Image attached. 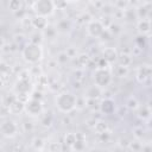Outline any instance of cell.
<instances>
[{
	"label": "cell",
	"mask_w": 152,
	"mask_h": 152,
	"mask_svg": "<svg viewBox=\"0 0 152 152\" xmlns=\"http://www.w3.org/2000/svg\"><path fill=\"white\" fill-rule=\"evenodd\" d=\"M64 52L68 55V57H69V58H75V57L77 56V51H76V49H75V48H72V46H70L69 49H66Z\"/></svg>",
	"instance_id": "obj_38"
},
{
	"label": "cell",
	"mask_w": 152,
	"mask_h": 152,
	"mask_svg": "<svg viewBox=\"0 0 152 152\" xmlns=\"http://www.w3.org/2000/svg\"><path fill=\"white\" fill-rule=\"evenodd\" d=\"M83 108H86V97L84 96H81V97L77 96V99H76V109L81 110Z\"/></svg>",
	"instance_id": "obj_37"
},
{
	"label": "cell",
	"mask_w": 152,
	"mask_h": 152,
	"mask_svg": "<svg viewBox=\"0 0 152 152\" xmlns=\"http://www.w3.org/2000/svg\"><path fill=\"white\" fill-rule=\"evenodd\" d=\"M131 63H132V56L129 53H124L122 52L121 55H119V57H118V64L128 68L131 65Z\"/></svg>",
	"instance_id": "obj_25"
},
{
	"label": "cell",
	"mask_w": 152,
	"mask_h": 152,
	"mask_svg": "<svg viewBox=\"0 0 152 152\" xmlns=\"http://www.w3.org/2000/svg\"><path fill=\"white\" fill-rule=\"evenodd\" d=\"M137 31L140 36H150L151 32V19L137 20Z\"/></svg>",
	"instance_id": "obj_13"
},
{
	"label": "cell",
	"mask_w": 152,
	"mask_h": 152,
	"mask_svg": "<svg viewBox=\"0 0 152 152\" xmlns=\"http://www.w3.org/2000/svg\"><path fill=\"white\" fill-rule=\"evenodd\" d=\"M5 44H6V42H5V39H4V38H2L1 36H0V49H2V46H4Z\"/></svg>",
	"instance_id": "obj_42"
},
{
	"label": "cell",
	"mask_w": 152,
	"mask_h": 152,
	"mask_svg": "<svg viewBox=\"0 0 152 152\" xmlns=\"http://www.w3.org/2000/svg\"><path fill=\"white\" fill-rule=\"evenodd\" d=\"M133 137L135 138V140L141 141L142 138H144V129H142V127H135L133 129Z\"/></svg>",
	"instance_id": "obj_35"
},
{
	"label": "cell",
	"mask_w": 152,
	"mask_h": 152,
	"mask_svg": "<svg viewBox=\"0 0 152 152\" xmlns=\"http://www.w3.org/2000/svg\"><path fill=\"white\" fill-rule=\"evenodd\" d=\"M86 148V137L82 133H76V141L72 145L71 150L75 152H82Z\"/></svg>",
	"instance_id": "obj_18"
},
{
	"label": "cell",
	"mask_w": 152,
	"mask_h": 152,
	"mask_svg": "<svg viewBox=\"0 0 152 152\" xmlns=\"http://www.w3.org/2000/svg\"><path fill=\"white\" fill-rule=\"evenodd\" d=\"M24 8V2L23 1H19V0H12L8 2V10H11L13 13L20 11Z\"/></svg>",
	"instance_id": "obj_28"
},
{
	"label": "cell",
	"mask_w": 152,
	"mask_h": 152,
	"mask_svg": "<svg viewBox=\"0 0 152 152\" xmlns=\"http://www.w3.org/2000/svg\"><path fill=\"white\" fill-rule=\"evenodd\" d=\"M44 107L43 102L40 100H34V99H28L24 103V112L28 116H39L43 114Z\"/></svg>",
	"instance_id": "obj_6"
},
{
	"label": "cell",
	"mask_w": 152,
	"mask_h": 152,
	"mask_svg": "<svg viewBox=\"0 0 152 152\" xmlns=\"http://www.w3.org/2000/svg\"><path fill=\"white\" fill-rule=\"evenodd\" d=\"M31 8L34 13V15H39V17H44L48 18L50 15H52L56 11L55 7V2L51 0H37L33 1L31 4Z\"/></svg>",
	"instance_id": "obj_3"
},
{
	"label": "cell",
	"mask_w": 152,
	"mask_h": 152,
	"mask_svg": "<svg viewBox=\"0 0 152 152\" xmlns=\"http://www.w3.org/2000/svg\"><path fill=\"white\" fill-rule=\"evenodd\" d=\"M32 146H33V148H34L36 151L39 152V151H42V150L45 148V141H44L43 138L36 137V138H33V140H32Z\"/></svg>",
	"instance_id": "obj_29"
},
{
	"label": "cell",
	"mask_w": 152,
	"mask_h": 152,
	"mask_svg": "<svg viewBox=\"0 0 152 152\" xmlns=\"http://www.w3.org/2000/svg\"><path fill=\"white\" fill-rule=\"evenodd\" d=\"M86 31H87V34L91 38H100L103 32L106 31L104 26L101 24V21L99 19H91L87 26H86Z\"/></svg>",
	"instance_id": "obj_7"
},
{
	"label": "cell",
	"mask_w": 152,
	"mask_h": 152,
	"mask_svg": "<svg viewBox=\"0 0 152 152\" xmlns=\"http://www.w3.org/2000/svg\"><path fill=\"white\" fill-rule=\"evenodd\" d=\"M55 26H56V28H57L58 32L66 33V32H69V31L71 30V27H72V21H71L69 18H63V19L58 20Z\"/></svg>",
	"instance_id": "obj_17"
},
{
	"label": "cell",
	"mask_w": 152,
	"mask_h": 152,
	"mask_svg": "<svg viewBox=\"0 0 152 152\" xmlns=\"http://www.w3.org/2000/svg\"><path fill=\"white\" fill-rule=\"evenodd\" d=\"M43 34H42V32H38V31H36V32H33L31 36H30V38H28V43H33V44H38V45H40L42 44V42H43Z\"/></svg>",
	"instance_id": "obj_31"
},
{
	"label": "cell",
	"mask_w": 152,
	"mask_h": 152,
	"mask_svg": "<svg viewBox=\"0 0 152 152\" xmlns=\"http://www.w3.org/2000/svg\"><path fill=\"white\" fill-rule=\"evenodd\" d=\"M75 59L77 61V63L81 65L80 68H83V66H87L88 63L90 62V56L88 53H80L75 57Z\"/></svg>",
	"instance_id": "obj_27"
},
{
	"label": "cell",
	"mask_w": 152,
	"mask_h": 152,
	"mask_svg": "<svg viewBox=\"0 0 152 152\" xmlns=\"http://www.w3.org/2000/svg\"><path fill=\"white\" fill-rule=\"evenodd\" d=\"M135 13H137L138 20L139 19H150L151 18V2L150 1L139 2V5L135 7Z\"/></svg>",
	"instance_id": "obj_10"
},
{
	"label": "cell",
	"mask_w": 152,
	"mask_h": 152,
	"mask_svg": "<svg viewBox=\"0 0 152 152\" xmlns=\"http://www.w3.org/2000/svg\"><path fill=\"white\" fill-rule=\"evenodd\" d=\"M18 132H19V127L17 122L13 120H5L0 125V133L6 138H13L18 134Z\"/></svg>",
	"instance_id": "obj_8"
},
{
	"label": "cell",
	"mask_w": 152,
	"mask_h": 152,
	"mask_svg": "<svg viewBox=\"0 0 152 152\" xmlns=\"http://www.w3.org/2000/svg\"><path fill=\"white\" fill-rule=\"evenodd\" d=\"M141 146H142V144H141L140 141H138V140H132V141L129 142V145H128V148L132 150L133 152H140V151H141Z\"/></svg>",
	"instance_id": "obj_34"
},
{
	"label": "cell",
	"mask_w": 152,
	"mask_h": 152,
	"mask_svg": "<svg viewBox=\"0 0 152 152\" xmlns=\"http://www.w3.org/2000/svg\"><path fill=\"white\" fill-rule=\"evenodd\" d=\"M137 112V116L142 120V121H148L151 118V108L150 106H139V108L135 110Z\"/></svg>",
	"instance_id": "obj_20"
},
{
	"label": "cell",
	"mask_w": 152,
	"mask_h": 152,
	"mask_svg": "<svg viewBox=\"0 0 152 152\" xmlns=\"http://www.w3.org/2000/svg\"><path fill=\"white\" fill-rule=\"evenodd\" d=\"M40 124H42L44 127H50V126L52 125V115H51V114L45 113V114L42 116Z\"/></svg>",
	"instance_id": "obj_33"
},
{
	"label": "cell",
	"mask_w": 152,
	"mask_h": 152,
	"mask_svg": "<svg viewBox=\"0 0 152 152\" xmlns=\"http://www.w3.org/2000/svg\"><path fill=\"white\" fill-rule=\"evenodd\" d=\"M129 72V69L127 66H124V65H120L118 64L115 68H114V75L119 78H125Z\"/></svg>",
	"instance_id": "obj_24"
},
{
	"label": "cell",
	"mask_w": 152,
	"mask_h": 152,
	"mask_svg": "<svg viewBox=\"0 0 152 152\" xmlns=\"http://www.w3.org/2000/svg\"><path fill=\"white\" fill-rule=\"evenodd\" d=\"M86 99H91V100H100L102 97V89L99 88L97 86L93 84L90 87H88L84 91V95H83Z\"/></svg>",
	"instance_id": "obj_14"
},
{
	"label": "cell",
	"mask_w": 152,
	"mask_h": 152,
	"mask_svg": "<svg viewBox=\"0 0 152 152\" xmlns=\"http://www.w3.org/2000/svg\"><path fill=\"white\" fill-rule=\"evenodd\" d=\"M8 112L12 113V114H15V115L23 113V112H24V103L20 102V101H18V100L15 99V100L8 106Z\"/></svg>",
	"instance_id": "obj_21"
},
{
	"label": "cell",
	"mask_w": 152,
	"mask_h": 152,
	"mask_svg": "<svg viewBox=\"0 0 152 152\" xmlns=\"http://www.w3.org/2000/svg\"><path fill=\"white\" fill-rule=\"evenodd\" d=\"M139 106H140V103H139V101H138V99L135 97V96H131V97H128L127 99V101H126V104H125V107H126V109L127 110H137L138 108H139Z\"/></svg>",
	"instance_id": "obj_22"
},
{
	"label": "cell",
	"mask_w": 152,
	"mask_h": 152,
	"mask_svg": "<svg viewBox=\"0 0 152 152\" xmlns=\"http://www.w3.org/2000/svg\"><path fill=\"white\" fill-rule=\"evenodd\" d=\"M70 58L68 57V55L63 51V52H59L58 55H57V58H56V62L58 63V64H65L68 61H69Z\"/></svg>",
	"instance_id": "obj_36"
},
{
	"label": "cell",
	"mask_w": 152,
	"mask_h": 152,
	"mask_svg": "<svg viewBox=\"0 0 152 152\" xmlns=\"http://www.w3.org/2000/svg\"><path fill=\"white\" fill-rule=\"evenodd\" d=\"M42 34H43V38H44V39H48V40H50V42H53V40L57 38L58 31H57V28H56L55 25L49 24V25L42 31Z\"/></svg>",
	"instance_id": "obj_16"
},
{
	"label": "cell",
	"mask_w": 152,
	"mask_h": 152,
	"mask_svg": "<svg viewBox=\"0 0 152 152\" xmlns=\"http://www.w3.org/2000/svg\"><path fill=\"white\" fill-rule=\"evenodd\" d=\"M15 94H31L32 91V86L28 81V78H19L15 83L14 87Z\"/></svg>",
	"instance_id": "obj_12"
},
{
	"label": "cell",
	"mask_w": 152,
	"mask_h": 152,
	"mask_svg": "<svg viewBox=\"0 0 152 152\" xmlns=\"http://www.w3.org/2000/svg\"><path fill=\"white\" fill-rule=\"evenodd\" d=\"M99 110L103 115H112L116 110L115 101L113 99H102L99 104Z\"/></svg>",
	"instance_id": "obj_9"
},
{
	"label": "cell",
	"mask_w": 152,
	"mask_h": 152,
	"mask_svg": "<svg viewBox=\"0 0 152 152\" xmlns=\"http://www.w3.org/2000/svg\"><path fill=\"white\" fill-rule=\"evenodd\" d=\"M75 141H76V133L69 132V133H66L64 135V145H66L69 148L72 147V145L75 144Z\"/></svg>",
	"instance_id": "obj_30"
},
{
	"label": "cell",
	"mask_w": 152,
	"mask_h": 152,
	"mask_svg": "<svg viewBox=\"0 0 152 152\" xmlns=\"http://www.w3.org/2000/svg\"><path fill=\"white\" fill-rule=\"evenodd\" d=\"M39 152H51V151H49L48 148H44V150H42V151H39Z\"/></svg>",
	"instance_id": "obj_44"
},
{
	"label": "cell",
	"mask_w": 152,
	"mask_h": 152,
	"mask_svg": "<svg viewBox=\"0 0 152 152\" xmlns=\"http://www.w3.org/2000/svg\"><path fill=\"white\" fill-rule=\"evenodd\" d=\"M152 76V68L150 64H141L135 69V80L144 87H150Z\"/></svg>",
	"instance_id": "obj_5"
},
{
	"label": "cell",
	"mask_w": 152,
	"mask_h": 152,
	"mask_svg": "<svg viewBox=\"0 0 152 152\" xmlns=\"http://www.w3.org/2000/svg\"><path fill=\"white\" fill-rule=\"evenodd\" d=\"M31 25H32V27H34L37 31L42 32V31L49 25V21H48V18L39 17V15H33V17H31Z\"/></svg>",
	"instance_id": "obj_15"
},
{
	"label": "cell",
	"mask_w": 152,
	"mask_h": 152,
	"mask_svg": "<svg viewBox=\"0 0 152 152\" xmlns=\"http://www.w3.org/2000/svg\"><path fill=\"white\" fill-rule=\"evenodd\" d=\"M76 99H77V96L74 93L62 91V93L57 94V96L55 99L56 108L64 114L71 113L74 109H76Z\"/></svg>",
	"instance_id": "obj_1"
},
{
	"label": "cell",
	"mask_w": 152,
	"mask_h": 152,
	"mask_svg": "<svg viewBox=\"0 0 152 152\" xmlns=\"http://www.w3.org/2000/svg\"><path fill=\"white\" fill-rule=\"evenodd\" d=\"M107 31L110 33L112 37H113V36H119V34L122 33V26H121L119 23L113 21V23L109 25V27L107 28Z\"/></svg>",
	"instance_id": "obj_23"
},
{
	"label": "cell",
	"mask_w": 152,
	"mask_h": 152,
	"mask_svg": "<svg viewBox=\"0 0 152 152\" xmlns=\"http://www.w3.org/2000/svg\"><path fill=\"white\" fill-rule=\"evenodd\" d=\"M2 86H4V81H2V78H0V89L2 88Z\"/></svg>",
	"instance_id": "obj_43"
},
{
	"label": "cell",
	"mask_w": 152,
	"mask_h": 152,
	"mask_svg": "<svg viewBox=\"0 0 152 152\" xmlns=\"http://www.w3.org/2000/svg\"><path fill=\"white\" fill-rule=\"evenodd\" d=\"M113 81L110 69H95L93 72V82L101 89H106Z\"/></svg>",
	"instance_id": "obj_4"
},
{
	"label": "cell",
	"mask_w": 152,
	"mask_h": 152,
	"mask_svg": "<svg viewBox=\"0 0 152 152\" xmlns=\"http://www.w3.org/2000/svg\"><path fill=\"white\" fill-rule=\"evenodd\" d=\"M66 6H68V2H61V1L55 2V7H56V10H64Z\"/></svg>",
	"instance_id": "obj_39"
},
{
	"label": "cell",
	"mask_w": 152,
	"mask_h": 152,
	"mask_svg": "<svg viewBox=\"0 0 152 152\" xmlns=\"http://www.w3.org/2000/svg\"><path fill=\"white\" fill-rule=\"evenodd\" d=\"M122 19L125 21H129V23L137 21L138 18H137V13H135V7L128 6L127 8H125L122 11Z\"/></svg>",
	"instance_id": "obj_19"
},
{
	"label": "cell",
	"mask_w": 152,
	"mask_h": 152,
	"mask_svg": "<svg viewBox=\"0 0 152 152\" xmlns=\"http://www.w3.org/2000/svg\"><path fill=\"white\" fill-rule=\"evenodd\" d=\"M43 48L42 45L38 44H33V43H26L25 46L21 50V56L24 58V61H26L30 64H37L42 61L43 58Z\"/></svg>",
	"instance_id": "obj_2"
},
{
	"label": "cell",
	"mask_w": 152,
	"mask_h": 152,
	"mask_svg": "<svg viewBox=\"0 0 152 152\" xmlns=\"http://www.w3.org/2000/svg\"><path fill=\"white\" fill-rule=\"evenodd\" d=\"M94 131L97 133V134H101V133H104V132H108V124L103 120H97L95 126H94Z\"/></svg>",
	"instance_id": "obj_26"
},
{
	"label": "cell",
	"mask_w": 152,
	"mask_h": 152,
	"mask_svg": "<svg viewBox=\"0 0 152 152\" xmlns=\"http://www.w3.org/2000/svg\"><path fill=\"white\" fill-rule=\"evenodd\" d=\"M140 152H151V145H150L148 142H147V144H142Z\"/></svg>",
	"instance_id": "obj_40"
},
{
	"label": "cell",
	"mask_w": 152,
	"mask_h": 152,
	"mask_svg": "<svg viewBox=\"0 0 152 152\" xmlns=\"http://www.w3.org/2000/svg\"><path fill=\"white\" fill-rule=\"evenodd\" d=\"M62 148H63V146L58 141H52L48 145V150L51 152H62Z\"/></svg>",
	"instance_id": "obj_32"
},
{
	"label": "cell",
	"mask_w": 152,
	"mask_h": 152,
	"mask_svg": "<svg viewBox=\"0 0 152 152\" xmlns=\"http://www.w3.org/2000/svg\"><path fill=\"white\" fill-rule=\"evenodd\" d=\"M23 126H24L26 129H32V128H33V124H32V122H25Z\"/></svg>",
	"instance_id": "obj_41"
},
{
	"label": "cell",
	"mask_w": 152,
	"mask_h": 152,
	"mask_svg": "<svg viewBox=\"0 0 152 152\" xmlns=\"http://www.w3.org/2000/svg\"><path fill=\"white\" fill-rule=\"evenodd\" d=\"M101 57H102L109 65H112V64H114V63L118 62L119 52H118V50H116L115 48H113V46H107V48H104V49L102 50Z\"/></svg>",
	"instance_id": "obj_11"
}]
</instances>
